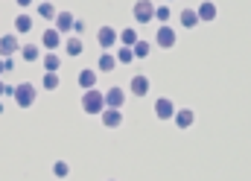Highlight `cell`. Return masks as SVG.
Wrapping results in <instances>:
<instances>
[{
  "label": "cell",
  "mask_w": 251,
  "mask_h": 181,
  "mask_svg": "<svg viewBox=\"0 0 251 181\" xmlns=\"http://www.w3.org/2000/svg\"><path fill=\"white\" fill-rule=\"evenodd\" d=\"M82 111H85V114H102V111H105V94L97 91V88L85 91V94H82Z\"/></svg>",
  "instance_id": "cell-1"
},
{
  "label": "cell",
  "mask_w": 251,
  "mask_h": 181,
  "mask_svg": "<svg viewBox=\"0 0 251 181\" xmlns=\"http://www.w3.org/2000/svg\"><path fill=\"white\" fill-rule=\"evenodd\" d=\"M12 97H15V103H18L21 108H29L38 94H35V85H32V82H21V85L12 91Z\"/></svg>",
  "instance_id": "cell-2"
},
{
  "label": "cell",
  "mask_w": 251,
  "mask_h": 181,
  "mask_svg": "<svg viewBox=\"0 0 251 181\" xmlns=\"http://www.w3.org/2000/svg\"><path fill=\"white\" fill-rule=\"evenodd\" d=\"M131 15H134L137 24H149V21H155V6H152V0H137L134 9H131Z\"/></svg>",
  "instance_id": "cell-3"
},
{
  "label": "cell",
  "mask_w": 251,
  "mask_h": 181,
  "mask_svg": "<svg viewBox=\"0 0 251 181\" xmlns=\"http://www.w3.org/2000/svg\"><path fill=\"white\" fill-rule=\"evenodd\" d=\"M97 41H100V47H102V50H111V47L120 41V35H117V29H114V26H100V29H97Z\"/></svg>",
  "instance_id": "cell-4"
},
{
  "label": "cell",
  "mask_w": 251,
  "mask_h": 181,
  "mask_svg": "<svg viewBox=\"0 0 251 181\" xmlns=\"http://www.w3.org/2000/svg\"><path fill=\"white\" fill-rule=\"evenodd\" d=\"M176 38H178V32H176L173 26H167V24H161V26H158V32H155V41H158L164 50L176 47Z\"/></svg>",
  "instance_id": "cell-5"
},
{
  "label": "cell",
  "mask_w": 251,
  "mask_h": 181,
  "mask_svg": "<svg viewBox=\"0 0 251 181\" xmlns=\"http://www.w3.org/2000/svg\"><path fill=\"white\" fill-rule=\"evenodd\" d=\"M155 117H158V120H173V117H176V105H173L170 97L155 100Z\"/></svg>",
  "instance_id": "cell-6"
},
{
  "label": "cell",
  "mask_w": 251,
  "mask_h": 181,
  "mask_svg": "<svg viewBox=\"0 0 251 181\" xmlns=\"http://www.w3.org/2000/svg\"><path fill=\"white\" fill-rule=\"evenodd\" d=\"M41 44H44L50 53H53V50H59V47H62V32H59L56 26H53V29H44V35H41Z\"/></svg>",
  "instance_id": "cell-7"
},
{
  "label": "cell",
  "mask_w": 251,
  "mask_h": 181,
  "mask_svg": "<svg viewBox=\"0 0 251 181\" xmlns=\"http://www.w3.org/2000/svg\"><path fill=\"white\" fill-rule=\"evenodd\" d=\"M18 50H21L18 35H3V38H0V56H3V59H9V56L18 53Z\"/></svg>",
  "instance_id": "cell-8"
},
{
  "label": "cell",
  "mask_w": 251,
  "mask_h": 181,
  "mask_svg": "<svg viewBox=\"0 0 251 181\" xmlns=\"http://www.w3.org/2000/svg\"><path fill=\"white\" fill-rule=\"evenodd\" d=\"M123 103H126V91H120V88L105 91V108H123Z\"/></svg>",
  "instance_id": "cell-9"
},
{
  "label": "cell",
  "mask_w": 251,
  "mask_h": 181,
  "mask_svg": "<svg viewBox=\"0 0 251 181\" xmlns=\"http://www.w3.org/2000/svg\"><path fill=\"white\" fill-rule=\"evenodd\" d=\"M102 126H105V129H120V126H123L120 108H105V111H102Z\"/></svg>",
  "instance_id": "cell-10"
},
{
  "label": "cell",
  "mask_w": 251,
  "mask_h": 181,
  "mask_svg": "<svg viewBox=\"0 0 251 181\" xmlns=\"http://www.w3.org/2000/svg\"><path fill=\"white\" fill-rule=\"evenodd\" d=\"M128 88H131L134 97H146V94H149V79H146L143 73H137V76H131V85H128Z\"/></svg>",
  "instance_id": "cell-11"
},
{
  "label": "cell",
  "mask_w": 251,
  "mask_h": 181,
  "mask_svg": "<svg viewBox=\"0 0 251 181\" xmlns=\"http://www.w3.org/2000/svg\"><path fill=\"white\" fill-rule=\"evenodd\" d=\"M53 21H56V29H59V32H70V29H73V24H76V18H73V15H70V12H56V18H53Z\"/></svg>",
  "instance_id": "cell-12"
},
{
  "label": "cell",
  "mask_w": 251,
  "mask_h": 181,
  "mask_svg": "<svg viewBox=\"0 0 251 181\" xmlns=\"http://www.w3.org/2000/svg\"><path fill=\"white\" fill-rule=\"evenodd\" d=\"M196 15H199V21H204V24H210V21H216V3H210V0H204L199 9H196Z\"/></svg>",
  "instance_id": "cell-13"
},
{
  "label": "cell",
  "mask_w": 251,
  "mask_h": 181,
  "mask_svg": "<svg viewBox=\"0 0 251 181\" xmlns=\"http://www.w3.org/2000/svg\"><path fill=\"white\" fill-rule=\"evenodd\" d=\"M79 88H82V91H91V88H97V70L85 67V70L79 73Z\"/></svg>",
  "instance_id": "cell-14"
},
{
  "label": "cell",
  "mask_w": 251,
  "mask_h": 181,
  "mask_svg": "<svg viewBox=\"0 0 251 181\" xmlns=\"http://www.w3.org/2000/svg\"><path fill=\"white\" fill-rule=\"evenodd\" d=\"M173 120H176L178 129H190V126L196 123V114H193L190 108H181V111H176V117H173Z\"/></svg>",
  "instance_id": "cell-15"
},
{
  "label": "cell",
  "mask_w": 251,
  "mask_h": 181,
  "mask_svg": "<svg viewBox=\"0 0 251 181\" xmlns=\"http://www.w3.org/2000/svg\"><path fill=\"white\" fill-rule=\"evenodd\" d=\"M201 21H199V15H196V9H184L181 12V26L184 29H193V26H199Z\"/></svg>",
  "instance_id": "cell-16"
},
{
  "label": "cell",
  "mask_w": 251,
  "mask_h": 181,
  "mask_svg": "<svg viewBox=\"0 0 251 181\" xmlns=\"http://www.w3.org/2000/svg\"><path fill=\"white\" fill-rule=\"evenodd\" d=\"M97 64H100V70H102V73H111V70L117 67V56H111V53H102Z\"/></svg>",
  "instance_id": "cell-17"
},
{
  "label": "cell",
  "mask_w": 251,
  "mask_h": 181,
  "mask_svg": "<svg viewBox=\"0 0 251 181\" xmlns=\"http://www.w3.org/2000/svg\"><path fill=\"white\" fill-rule=\"evenodd\" d=\"M21 56H24V61H38L41 50L35 44H21Z\"/></svg>",
  "instance_id": "cell-18"
},
{
  "label": "cell",
  "mask_w": 251,
  "mask_h": 181,
  "mask_svg": "<svg viewBox=\"0 0 251 181\" xmlns=\"http://www.w3.org/2000/svg\"><path fill=\"white\" fill-rule=\"evenodd\" d=\"M59 67H62V59H59L56 53H47V56H44V70H47V73H59Z\"/></svg>",
  "instance_id": "cell-19"
},
{
  "label": "cell",
  "mask_w": 251,
  "mask_h": 181,
  "mask_svg": "<svg viewBox=\"0 0 251 181\" xmlns=\"http://www.w3.org/2000/svg\"><path fill=\"white\" fill-rule=\"evenodd\" d=\"M32 29V18L29 15H18L15 18V32H29Z\"/></svg>",
  "instance_id": "cell-20"
},
{
  "label": "cell",
  "mask_w": 251,
  "mask_h": 181,
  "mask_svg": "<svg viewBox=\"0 0 251 181\" xmlns=\"http://www.w3.org/2000/svg\"><path fill=\"white\" fill-rule=\"evenodd\" d=\"M117 35H120L123 47H134V44H137V32H134L131 26H128V29H123V32H117Z\"/></svg>",
  "instance_id": "cell-21"
},
{
  "label": "cell",
  "mask_w": 251,
  "mask_h": 181,
  "mask_svg": "<svg viewBox=\"0 0 251 181\" xmlns=\"http://www.w3.org/2000/svg\"><path fill=\"white\" fill-rule=\"evenodd\" d=\"M64 50H67V56H82V41L79 38H67Z\"/></svg>",
  "instance_id": "cell-22"
},
{
  "label": "cell",
  "mask_w": 251,
  "mask_h": 181,
  "mask_svg": "<svg viewBox=\"0 0 251 181\" xmlns=\"http://www.w3.org/2000/svg\"><path fill=\"white\" fill-rule=\"evenodd\" d=\"M149 50H152V47H149L146 41H140V38H137V44L131 47V53H134V59H146V56H149Z\"/></svg>",
  "instance_id": "cell-23"
},
{
  "label": "cell",
  "mask_w": 251,
  "mask_h": 181,
  "mask_svg": "<svg viewBox=\"0 0 251 181\" xmlns=\"http://www.w3.org/2000/svg\"><path fill=\"white\" fill-rule=\"evenodd\" d=\"M41 85L47 88V91H56L62 82H59V73H44V79H41Z\"/></svg>",
  "instance_id": "cell-24"
},
{
  "label": "cell",
  "mask_w": 251,
  "mask_h": 181,
  "mask_svg": "<svg viewBox=\"0 0 251 181\" xmlns=\"http://www.w3.org/2000/svg\"><path fill=\"white\" fill-rule=\"evenodd\" d=\"M38 15H41V18H47V21H53V18H56L53 3H47V0H44V3H38Z\"/></svg>",
  "instance_id": "cell-25"
},
{
  "label": "cell",
  "mask_w": 251,
  "mask_h": 181,
  "mask_svg": "<svg viewBox=\"0 0 251 181\" xmlns=\"http://www.w3.org/2000/svg\"><path fill=\"white\" fill-rule=\"evenodd\" d=\"M128 61H134L131 47H120V50H117V64H128Z\"/></svg>",
  "instance_id": "cell-26"
},
{
  "label": "cell",
  "mask_w": 251,
  "mask_h": 181,
  "mask_svg": "<svg viewBox=\"0 0 251 181\" xmlns=\"http://www.w3.org/2000/svg\"><path fill=\"white\" fill-rule=\"evenodd\" d=\"M170 15H173V12H170V6H167V3H164V6H155V21H161V24H164V21H170Z\"/></svg>",
  "instance_id": "cell-27"
},
{
  "label": "cell",
  "mask_w": 251,
  "mask_h": 181,
  "mask_svg": "<svg viewBox=\"0 0 251 181\" xmlns=\"http://www.w3.org/2000/svg\"><path fill=\"white\" fill-rule=\"evenodd\" d=\"M53 176H59V179L70 176V167H67V161H56V164H53Z\"/></svg>",
  "instance_id": "cell-28"
},
{
  "label": "cell",
  "mask_w": 251,
  "mask_h": 181,
  "mask_svg": "<svg viewBox=\"0 0 251 181\" xmlns=\"http://www.w3.org/2000/svg\"><path fill=\"white\" fill-rule=\"evenodd\" d=\"M12 91H15V88H6V85L0 82V97H3V94H12Z\"/></svg>",
  "instance_id": "cell-29"
},
{
  "label": "cell",
  "mask_w": 251,
  "mask_h": 181,
  "mask_svg": "<svg viewBox=\"0 0 251 181\" xmlns=\"http://www.w3.org/2000/svg\"><path fill=\"white\" fill-rule=\"evenodd\" d=\"M6 73V59H0V76Z\"/></svg>",
  "instance_id": "cell-30"
},
{
  "label": "cell",
  "mask_w": 251,
  "mask_h": 181,
  "mask_svg": "<svg viewBox=\"0 0 251 181\" xmlns=\"http://www.w3.org/2000/svg\"><path fill=\"white\" fill-rule=\"evenodd\" d=\"M15 3H18V6H29L32 0H15Z\"/></svg>",
  "instance_id": "cell-31"
},
{
  "label": "cell",
  "mask_w": 251,
  "mask_h": 181,
  "mask_svg": "<svg viewBox=\"0 0 251 181\" xmlns=\"http://www.w3.org/2000/svg\"><path fill=\"white\" fill-rule=\"evenodd\" d=\"M0 114H3V105H0Z\"/></svg>",
  "instance_id": "cell-32"
}]
</instances>
